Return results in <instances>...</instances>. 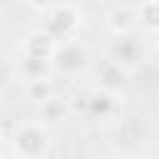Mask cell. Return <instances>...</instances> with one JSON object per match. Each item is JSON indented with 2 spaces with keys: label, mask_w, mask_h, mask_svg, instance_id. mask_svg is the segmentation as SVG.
<instances>
[{
  "label": "cell",
  "mask_w": 159,
  "mask_h": 159,
  "mask_svg": "<svg viewBox=\"0 0 159 159\" xmlns=\"http://www.w3.org/2000/svg\"><path fill=\"white\" fill-rule=\"evenodd\" d=\"M80 25H82V12H80L75 5L57 2V5L50 7L42 30H45L55 42H65V40H75V32H77Z\"/></svg>",
  "instance_id": "6da1fadb"
},
{
  "label": "cell",
  "mask_w": 159,
  "mask_h": 159,
  "mask_svg": "<svg viewBox=\"0 0 159 159\" xmlns=\"http://www.w3.org/2000/svg\"><path fill=\"white\" fill-rule=\"evenodd\" d=\"M17 159H20V157H17Z\"/></svg>",
  "instance_id": "5bb4252c"
},
{
  "label": "cell",
  "mask_w": 159,
  "mask_h": 159,
  "mask_svg": "<svg viewBox=\"0 0 159 159\" xmlns=\"http://www.w3.org/2000/svg\"><path fill=\"white\" fill-rule=\"evenodd\" d=\"M114 107H117V99L107 89H97L87 97V114H92V117H107L114 112Z\"/></svg>",
  "instance_id": "8992f818"
},
{
  "label": "cell",
  "mask_w": 159,
  "mask_h": 159,
  "mask_svg": "<svg viewBox=\"0 0 159 159\" xmlns=\"http://www.w3.org/2000/svg\"><path fill=\"white\" fill-rule=\"evenodd\" d=\"M144 60H147V50H144V45L134 35H117L112 40V45H109V62H114L124 72H129L134 67H142Z\"/></svg>",
  "instance_id": "277c9868"
},
{
  "label": "cell",
  "mask_w": 159,
  "mask_h": 159,
  "mask_svg": "<svg viewBox=\"0 0 159 159\" xmlns=\"http://www.w3.org/2000/svg\"><path fill=\"white\" fill-rule=\"evenodd\" d=\"M40 114H42L45 122H60V119L67 114V104H65V99H60V97H50V99H45V102L40 104Z\"/></svg>",
  "instance_id": "30bf717a"
},
{
  "label": "cell",
  "mask_w": 159,
  "mask_h": 159,
  "mask_svg": "<svg viewBox=\"0 0 159 159\" xmlns=\"http://www.w3.org/2000/svg\"><path fill=\"white\" fill-rule=\"evenodd\" d=\"M134 20H137V12L129 7H114L107 15V25L114 35H129L134 27Z\"/></svg>",
  "instance_id": "52a82bcc"
},
{
  "label": "cell",
  "mask_w": 159,
  "mask_h": 159,
  "mask_svg": "<svg viewBox=\"0 0 159 159\" xmlns=\"http://www.w3.org/2000/svg\"><path fill=\"white\" fill-rule=\"evenodd\" d=\"M50 70H52L50 60H40V57H30V55H25L20 60V75L27 82H32V80H47Z\"/></svg>",
  "instance_id": "ba28073f"
},
{
  "label": "cell",
  "mask_w": 159,
  "mask_h": 159,
  "mask_svg": "<svg viewBox=\"0 0 159 159\" xmlns=\"http://www.w3.org/2000/svg\"><path fill=\"white\" fill-rule=\"evenodd\" d=\"M55 45H57V42H55L45 30H35V32H30V35H27V40H25L22 50H25V55H30V57L50 60V57H52Z\"/></svg>",
  "instance_id": "5b68a950"
},
{
  "label": "cell",
  "mask_w": 159,
  "mask_h": 159,
  "mask_svg": "<svg viewBox=\"0 0 159 159\" xmlns=\"http://www.w3.org/2000/svg\"><path fill=\"white\" fill-rule=\"evenodd\" d=\"M52 82L50 80H32V82H27V97L32 99V102H37V104H42L45 99H50L52 97Z\"/></svg>",
  "instance_id": "8fae6325"
},
{
  "label": "cell",
  "mask_w": 159,
  "mask_h": 159,
  "mask_svg": "<svg viewBox=\"0 0 159 159\" xmlns=\"http://www.w3.org/2000/svg\"><path fill=\"white\" fill-rule=\"evenodd\" d=\"M89 65V52L84 50V45H80L77 40H65L57 42L50 57V67L62 72V75H77Z\"/></svg>",
  "instance_id": "3957f363"
},
{
  "label": "cell",
  "mask_w": 159,
  "mask_h": 159,
  "mask_svg": "<svg viewBox=\"0 0 159 159\" xmlns=\"http://www.w3.org/2000/svg\"><path fill=\"white\" fill-rule=\"evenodd\" d=\"M124 80H127V72L122 67H117L114 62H104L102 65V70H99V84H102V89L114 92V89H119L124 84Z\"/></svg>",
  "instance_id": "9c48e42d"
},
{
  "label": "cell",
  "mask_w": 159,
  "mask_h": 159,
  "mask_svg": "<svg viewBox=\"0 0 159 159\" xmlns=\"http://www.w3.org/2000/svg\"><path fill=\"white\" fill-rule=\"evenodd\" d=\"M25 2L35 10H50L52 5H57V0H25Z\"/></svg>",
  "instance_id": "4fadbf2b"
},
{
  "label": "cell",
  "mask_w": 159,
  "mask_h": 159,
  "mask_svg": "<svg viewBox=\"0 0 159 159\" xmlns=\"http://www.w3.org/2000/svg\"><path fill=\"white\" fill-rule=\"evenodd\" d=\"M12 147H15L20 159H42L47 154L50 137H47L45 127L27 122V124H20L12 132Z\"/></svg>",
  "instance_id": "7a4b0ae2"
},
{
  "label": "cell",
  "mask_w": 159,
  "mask_h": 159,
  "mask_svg": "<svg viewBox=\"0 0 159 159\" xmlns=\"http://www.w3.org/2000/svg\"><path fill=\"white\" fill-rule=\"evenodd\" d=\"M137 17L142 20L144 27L154 30V27H157V0H144L142 7H139V15H137Z\"/></svg>",
  "instance_id": "7c38bea8"
}]
</instances>
